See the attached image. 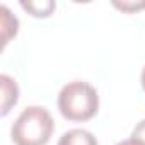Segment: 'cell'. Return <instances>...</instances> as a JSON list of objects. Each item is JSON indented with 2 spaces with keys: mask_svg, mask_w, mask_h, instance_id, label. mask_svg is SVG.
<instances>
[{
  "mask_svg": "<svg viewBox=\"0 0 145 145\" xmlns=\"http://www.w3.org/2000/svg\"><path fill=\"white\" fill-rule=\"evenodd\" d=\"M55 121L43 106H27L16 118L10 137L16 145H46L53 135Z\"/></svg>",
  "mask_w": 145,
  "mask_h": 145,
  "instance_id": "cell-1",
  "label": "cell"
},
{
  "mask_svg": "<svg viewBox=\"0 0 145 145\" xmlns=\"http://www.w3.org/2000/svg\"><path fill=\"white\" fill-rule=\"evenodd\" d=\"M58 109L70 121H87L99 109V94L89 82H68L58 94Z\"/></svg>",
  "mask_w": 145,
  "mask_h": 145,
  "instance_id": "cell-2",
  "label": "cell"
},
{
  "mask_svg": "<svg viewBox=\"0 0 145 145\" xmlns=\"http://www.w3.org/2000/svg\"><path fill=\"white\" fill-rule=\"evenodd\" d=\"M0 86H2V114L5 116L12 106H16L19 99V87L12 77L7 74L0 75Z\"/></svg>",
  "mask_w": 145,
  "mask_h": 145,
  "instance_id": "cell-3",
  "label": "cell"
},
{
  "mask_svg": "<svg viewBox=\"0 0 145 145\" xmlns=\"http://www.w3.org/2000/svg\"><path fill=\"white\" fill-rule=\"evenodd\" d=\"M56 145H97V138L84 128H74L65 131Z\"/></svg>",
  "mask_w": 145,
  "mask_h": 145,
  "instance_id": "cell-4",
  "label": "cell"
},
{
  "mask_svg": "<svg viewBox=\"0 0 145 145\" xmlns=\"http://www.w3.org/2000/svg\"><path fill=\"white\" fill-rule=\"evenodd\" d=\"M0 14H2V39H4V44H7L9 39L17 34L19 21L16 16L10 14L7 5H0Z\"/></svg>",
  "mask_w": 145,
  "mask_h": 145,
  "instance_id": "cell-5",
  "label": "cell"
},
{
  "mask_svg": "<svg viewBox=\"0 0 145 145\" xmlns=\"http://www.w3.org/2000/svg\"><path fill=\"white\" fill-rule=\"evenodd\" d=\"M21 5L24 9H27L34 17H48L53 9L56 7L55 2H51V0H43V2H21Z\"/></svg>",
  "mask_w": 145,
  "mask_h": 145,
  "instance_id": "cell-6",
  "label": "cell"
},
{
  "mask_svg": "<svg viewBox=\"0 0 145 145\" xmlns=\"http://www.w3.org/2000/svg\"><path fill=\"white\" fill-rule=\"evenodd\" d=\"M131 138L137 140L138 143L145 145V120H142V121L133 128V131H131Z\"/></svg>",
  "mask_w": 145,
  "mask_h": 145,
  "instance_id": "cell-7",
  "label": "cell"
},
{
  "mask_svg": "<svg viewBox=\"0 0 145 145\" xmlns=\"http://www.w3.org/2000/svg\"><path fill=\"white\" fill-rule=\"evenodd\" d=\"M114 5L116 7H120V9H123V10H131V9H140V7H145V2L143 4H138V5H135V4H120V2H114Z\"/></svg>",
  "mask_w": 145,
  "mask_h": 145,
  "instance_id": "cell-8",
  "label": "cell"
},
{
  "mask_svg": "<svg viewBox=\"0 0 145 145\" xmlns=\"http://www.w3.org/2000/svg\"><path fill=\"white\" fill-rule=\"evenodd\" d=\"M116 145H142V143H138V142L133 140V138H128V140H121V142H118Z\"/></svg>",
  "mask_w": 145,
  "mask_h": 145,
  "instance_id": "cell-9",
  "label": "cell"
},
{
  "mask_svg": "<svg viewBox=\"0 0 145 145\" xmlns=\"http://www.w3.org/2000/svg\"><path fill=\"white\" fill-rule=\"evenodd\" d=\"M142 87H143V91H145V67H143V70H142Z\"/></svg>",
  "mask_w": 145,
  "mask_h": 145,
  "instance_id": "cell-10",
  "label": "cell"
}]
</instances>
